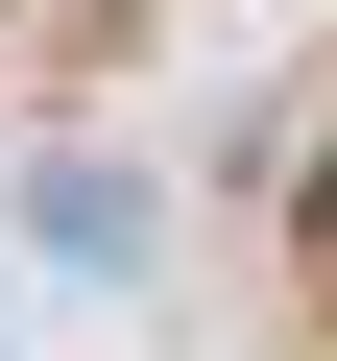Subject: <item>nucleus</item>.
<instances>
[{"label": "nucleus", "mask_w": 337, "mask_h": 361, "mask_svg": "<svg viewBox=\"0 0 337 361\" xmlns=\"http://www.w3.org/2000/svg\"><path fill=\"white\" fill-rule=\"evenodd\" d=\"M25 241H49V265H97V289H121V265H145V241H168V193H145V169H97V145H49V169H25Z\"/></svg>", "instance_id": "f257e3e1"}]
</instances>
